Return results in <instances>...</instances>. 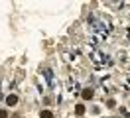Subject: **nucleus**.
I'll list each match as a JSON object with an SVG mask.
<instances>
[{"instance_id": "1", "label": "nucleus", "mask_w": 130, "mask_h": 118, "mask_svg": "<svg viewBox=\"0 0 130 118\" xmlns=\"http://www.w3.org/2000/svg\"><path fill=\"white\" fill-rule=\"evenodd\" d=\"M6 104H8V106H16L18 104V96L16 94H8V96H6Z\"/></svg>"}, {"instance_id": "2", "label": "nucleus", "mask_w": 130, "mask_h": 118, "mask_svg": "<svg viewBox=\"0 0 130 118\" xmlns=\"http://www.w3.org/2000/svg\"><path fill=\"white\" fill-rule=\"evenodd\" d=\"M75 114H77V116H83V114H85V106H83V104H77V106H75Z\"/></svg>"}, {"instance_id": "3", "label": "nucleus", "mask_w": 130, "mask_h": 118, "mask_svg": "<svg viewBox=\"0 0 130 118\" xmlns=\"http://www.w3.org/2000/svg\"><path fill=\"white\" fill-rule=\"evenodd\" d=\"M81 94H83V98H93V94H95V93H93V89H85Z\"/></svg>"}, {"instance_id": "4", "label": "nucleus", "mask_w": 130, "mask_h": 118, "mask_svg": "<svg viewBox=\"0 0 130 118\" xmlns=\"http://www.w3.org/2000/svg\"><path fill=\"white\" fill-rule=\"evenodd\" d=\"M40 116H41V118H53V112H49V110H41Z\"/></svg>"}, {"instance_id": "5", "label": "nucleus", "mask_w": 130, "mask_h": 118, "mask_svg": "<svg viewBox=\"0 0 130 118\" xmlns=\"http://www.w3.org/2000/svg\"><path fill=\"white\" fill-rule=\"evenodd\" d=\"M0 118H8V110H0Z\"/></svg>"}]
</instances>
